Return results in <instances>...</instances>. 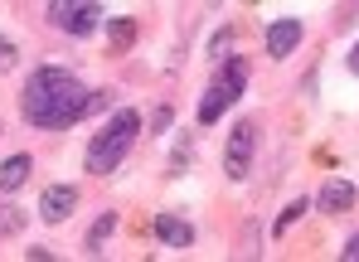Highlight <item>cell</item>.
<instances>
[{
    "label": "cell",
    "instance_id": "cell-10",
    "mask_svg": "<svg viewBox=\"0 0 359 262\" xmlns=\"http://www.w3.org/2000/svg\"><path fill=\"white\" fill-rule=\"evenodd\" d=\"M29 170H34V160L20 151V156H10V160H0V195H15L25 180H29Z\"/></svg>",
    "mask_w": 359,
    "mask_h": 262
},
{
    "label": "cell",
    "instance_id": "cell-3",
    "mask_svg": "<svg viewBox=\"0 0 359 262\" xmlns=\"http://www.w3.org/2000/svg\"><path fill=\"white\" fill-rule=\"evenodd\" d=\"M243 88H248V59H243V54H229L224 64L214 68L209 88L199 92V112H194V122H199V127L224 122V112H229V107H238Z\"/></svg>",
    "mask_w": 359,
    "mask_h": 262
},
{
    "label": "cell",
    "instance_id": "cell-18",
    "mask_svg": "<svg viewBox=\"0 0 359 262\" xmlns=\"http://www.w3.org/2000/svg\"><path fill=\"white\" fill-rule=\"evenodd\" d=\"M15 59H20L15 54V39H0V68H15Z\"/></svg>",
    "mask_w": 359,
    "mask_h": 262
},
{
    "label": "cell",
    "instance_id": "cell-11",
    "mask_svg": "<svg viewBox=\"0 0 359 262\" xmlns=\"http://www.w3.org/2000/svg\"><path fill=\"white\" fill-rule=\"evenodd\" d=\"M112 228H117V209H107L97 223H93V233H88V243H83V253L88 258H97L102 248H107V238H112Z\"/></svg>",
    "mask_w": 359,
    "mask_h": 262
},
{
    "label": "cell",
    "instance_id": "cell-9",
    "mask_svg": "<svg viewBox=\"0 0 359 262\" xmlns=\"http://www.w3.org/2000/svg\"><path fill=\"white\" fill-rule=\"evenodd\" d=\"M73 209H78V190H73V185H49L44 199H39V219H44V223H63Z\"/></svg>",
    "mask_w": 359,
    "mask_h": 262
},
{
    "label": "cell",
    "instance_id": "cell-20",
    "mask_svg": "<svg viewBox=\"0 0 359 262\" xmlns=\"http://www.w3.org/2000/svg\"><path fill=\"white\" fill-rule=\"evenodd\" d=\"M345 64H350V73H355V78H359V39H355V49L345 54Z\"/></svg>",
    "mask_w": 359,
    "mask_h": 262
},
{
    "label": "cell",
    "instance_id": "cell-12",
    "mask_svg": "<svg viewBox=\"0 0 359 262\" xmlns=\"http://www.w3.org/2000/svg\"><path fill=\"white\" fill-rule=\"evenodd\" d=\"M102 25H107V34H112L117 49H131V39H136V20H126V15H107Z\"/></svg>",
    "mask_w": 359,
    "mask_h": 262
},
{
    "label": "cell",
    "instance_id": "cell-14",
    "mask_svg": "<svg viewBox=\"0 0 359 262\" xmlns=\"http://www.w3.org/2000/svg\"><path fill=\"white\" fill-rule=\"evenodd\" d=\"M20 228H25V214L15 204H0V238H15Z\"/></svg>",
    "mask_w": 359,
    "mask_h": 262
},
{
    "label": "cell",
    "instance_id": "cell-19",
    "mask_svg": "<svg viewBox=\"0 0 359 262\" xmlns=\"http://www.w3.org/2000/svg\"><path fill=\"white\" fill-rule=\"evenodd\" d=\"M340 258H345V262H359V233L345 243V248H340Z\"/></svg>",
    "mask_w": 359,
    "mask_h": 262
},
{
    "label": "cell",
    "instance_id": "cell-1",
    "mask_svg": "<svg viewBox=\"0 0 359 262\" xmlns=\"http://www.w3.org/2000/svg\"><path fill=\"white\" fill-rule=\"evenodd\" d=\"M107 92H88L73 68L59 64H44L29 73L25 92H20V117L29 122L34 131H63V127H78L93 107H102Z\"/></svg>",
    "mask_w": 359,
    "mask_h": 262
},
{
    "label": "cell",
    "instance_id": "cell-17",
    "mask_svg": "<svg viewBox=\"0 0 359 262\" xmlns=\"http://www.w3.org/2000/svg\"><path fill=\"white\" fill-rule=\"evenodd\" d=\"M151 127H156V136H165V131L175 127V107H170V102H161V107H156V117H151Z\"/></svg>",
    "mask_w": 359,
    "mask_h": 262
},
{
    "label": "cell",
    "instance_id": "cell-13",
    "mask_svg": "<svg viewBox=\"0 0 359 262\" xmlns=\"http://www.w3.org/2000/svg\"><path fill=\"white\" fill-rule=\"evenodd\" d=\"M306 209H311V199H292V204H287V209L272 219V238H277V233H287L297 219H306Z\"/></svg>",
    "mask_w": 359,
    "mask_h": 262
},
{
    "label": "cell",
    "instance_id": "cell-2",
    "mask_svg": "<svg viewBox=\"0 0 359 262\" xmlns=\"http://www.w3.org/2000/svg\"><path fill=\"white\" fill-rule=\"evenodd\" d=\"M136 136H141V112H136V107L112 112V122L88 141V170H93V175H112V170H121V160H126L131 146H136Z\"/></svg>",
    "mask_w": 359,
    "mask_h": 262
},
{
    "label": "cell",
    "instance_id": "cell-16",
    "mask_svg": "<svg viewBox=\"0 0 359 262\" xmlns=\"http://www.w3.org/2000/svg\"><path fill=\"white\" fill-rule=\"evenodd\" d=\"M229 44H233V29H219V34H214V44H209V59H214V64H224V59H229Z\"/></svg>",
    "mask_w": 359,
    "mask_h": 262
},
{
    "label": "cell",
    "instance_id": "cell-4",
    "mask_svg": "<svg viewBox=\"0 0 359 262\" xmlns=\"http://www.w3.org/2000/svg\"><path fill=\"white\" fill-rule=\"evenodd\" d=\"M44 15H49V25H54V29L73 34V39H88V34L107 20V10H102L97 0H49V5H44Z\"/></svg>",
    "mask_w": 359,
    "mask_h": 262
},
{
    "label": "cell",
    "instance_id": "cell-7",
    "mask_svg": "<svg viewBox=\"0 0 359 262\" xmlns=\"http://www.w3.org/2000/svg\"><path fill=\"white\" fill-rule=\"evenodd\" d=\"M355 204H359V190L350 180H325L320 195H316V209H320V214H350Z\"/></svg>",
    "mask_w": 359,
    "mask_h": 262
},
{
    "label": "cell",
    "instance_id": "cell-8",
    "mask_svg": "<svg viewBox=\"0 0 359 262\" xmlns=\"http://www.w3.org/2000/svg\"><path fill=\"white\" fill-rule=\"evenodd\" d=\"M156 243L161 248H194V223H184V219H175V214H156Z\"/></svg>",
    "mask_w": 359,
    "mask_h": 262
},
{
    "label": "cell",
    "instance_id": "cell-6",
    "mask_svg": "<svg viewBox=\"0 0 359 262\" xmlns=\"http://www.w3.org/2000/svg\"><path fill=\"white\" fill-rule=\"evenodd\" d=\"M301 39H306V25L292 20V15L267 25V54H272V59H292V54L301 49Z\"/></svg>",
    "mask_w": 359,
    "mask_h": 262
},
{
    "label": "cell",
    "instance_id": "cell-5",
    "mask_svg": "<svg viewBox=\"0 0 359 262\" xmlns=\"http://www.w3.org/2000/svg\"><path fill=\"white\" fill-rule=\"evenodd\" d=\"M252 156H257V122L243 117L238 127H233V136H229V146H224V175L229 180H248Z\"/></svg>",
    "mask_w": 359,
    "mask_h": 262
},
{
    "label": "cell",
    "instance_id": "cell-15",
    "mask_svg": "<svg viewBox=\"0 0 359 262\" xmlns=\"http://www.w3.org/2000/svg\"><path fill=\"white\" fill-rule=\"evenodd\" d=\"M189 151H194V136H184L175 146V156H170V175H184V165H189Z\"/></svg>",
    "mask_w": 359,
    "mask_h": 262
}]
</instances>
